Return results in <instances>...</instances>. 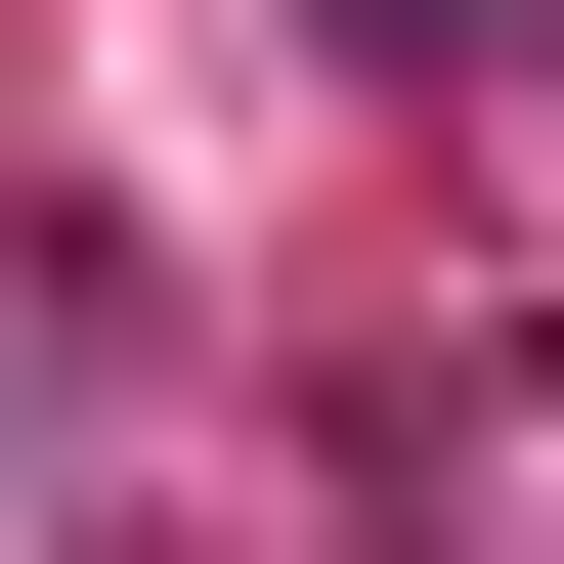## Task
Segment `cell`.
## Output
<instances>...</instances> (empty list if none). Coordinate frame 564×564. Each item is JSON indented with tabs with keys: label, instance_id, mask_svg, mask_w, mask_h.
<instances>
[{
	"label": "cell",
	"instance_id": "obj_1",
	"mask_svg": "<svg viewBox=\"0 0 564 564\" xmlns=\"http://www.w3.org/2000/svg\"><path fill=\"white\" fill-rule=\"evenodd\" d=\"M304 44H478V0H304Z\"/></svg>",
	"mask_w": 564,
	"mask_h": 564
}]
</instances>
